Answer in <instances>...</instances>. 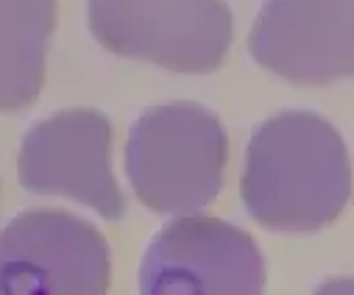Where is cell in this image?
<instances>
[{"label": "cell", "instance_id": "8992f818", "mask_svg": "<svg viewBox=\"0 0 354 295\" xmlns=\"http://www.w3.org/2000/svg\"><path fill=\"white\" fill-rule=\"evenodd\" d=\"M20 184L37 195H64L120 220L126 198L112 173V126L95 109H70L37 123L20 145Z\"/></svg>", "mask_w": 354, "mask_h": 295}, {"label": "cell", "instance_id": "7a4b0ae2", "mask_svg": "<svg viewBox=\"0 0 354 295\" xmlns=\"http://www.w3.org/2000/svg\"><path fill=\"white\" fill-rule=\"evenodd\" d=\"M226 131L198 104L148 109L129 131L126 173L137 198L159 215H196L218 198Z\"/></svg>", "mask_w": 354, "mask_h": 295}, {"label": "cell", "instance_id": "277c9868", "mask_svg": "<svg viewBox=\"0 0 354 295\" xmlns=\"http://www.w3.org/2000/svg\"><path fill=\"white\" fill-rule=\"evenodd\" d=\"M104 234L70 212L31 209L0 231V295H106Z\"/></svg>", "mask_w": 354, "mask_h": 295}, {"label": "cell", "instance_id": "6da1fadb", "mask_svg": "<svg viewBox=\"0 0 354 295\" xmlns=\"http://www.w3.org/2000/svg\"><path fill=\"white\" fill-rule=\"evenodd\" d=\"M240 195L248 215L274 231H318L351 201V164L332 123L313 112L265 120L245 151Z\"/></svg>", "mask_w": 354, "mask_h": 295}, {"label": "cell", "instance_id": "ba28073f", "mask_svg": "<svg viewBox=\"0 0 354 295\" xmlns=\"http://www.w3.org/2000/svg\"><path fill=\"white\" fill-rule=\"evenodd\" d=\"M56 0H0V112L31 106L45 84Z\"/></svg>", "mask_w": 354, "mask_h": 295}, {"label": "cell", "instance_id": "5b68a950", "mask_svg": "<svg viewBox=\"0 0 354 295\" xmlns=\"http://www.w3.org/2000/svg\"><path fill=\"white\" fill-rule=\"evenodd\" d=\"M265 262L243 229L187 215L167 223L145 248L140 295H262Z\"/></svg>", "mask_w": 354, "mask_h": 295}, {"label": "cell", "instance_id": "9c48e42d", "mask_svg": "<svg viewBox=\"0 0 354 295\" xmlns=\"http://www.w3.org/2000/svg\"><path fill=\"white\" fill-rule=\"evenodd\" d=\"M315 295H354V278H329L315 289Z\"/></svg>", "mask_w": 354, "mask_h": 295}, {"label": "cell", "instance_id": "3957f363", "mask_svg": "<svg viewBox=\"0 0 354 295\" xmlns=\"http://www.w3.org/2000/svg\"><path fill=\"white\" fill-rule=\"evenodd\" d=\"M86 20L106 50L176 73H212L232 45L223 0H90Z\"/></svg>", "mask_w": 354, "mask_h": 295}, {"label": "cell", "instance_id": "52a82bcc", "mask_svg": "<svg viewBox=\"0 0 354 295\" xmlns=\"http://www.w3.org/2000/svg\"><path fill=\"white\" fill-rule=\"evenodd\" d=\"M248 50L290 84L354 78V0H265Z\"/></svg>", "mask_w": 354, "mask_h": 295}]
</instances>
